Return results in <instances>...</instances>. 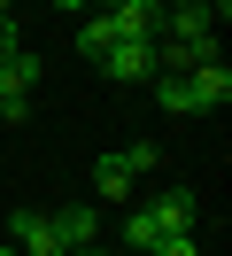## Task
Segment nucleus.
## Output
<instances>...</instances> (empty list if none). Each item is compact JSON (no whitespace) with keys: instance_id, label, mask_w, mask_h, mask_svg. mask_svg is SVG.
<instances>
[{"instance_id":"obj_6","label":"nucleus","mask_w":232,"mask_h":256,"mask_svg":"<svg viewBox=\"0 0 232 256\" xmlns=\"http://www.w3.org/2000/svg\"><path fill=\"white\" fill-rule=\"evenodd\" d=\"M186 94H194V116L225 109V101H232V70H225V62H201V70H186Z\"/></svg>"},{"instance_id":"obj_10","label":"nucleus","mask_w":232,"mask_h":256,"mask_svg":"<svg viewBox=\"0 0 232 256\" xmlns=\"http://www.w3.org/2000/svg\"><path fill=\"white\" fill-rule=\"evenodd\" d=\"M15 47H23V32H15V16H0V62H8Z\"/></svg>"},{"instance_id":"obj_2","label":"nucleus","mask_w":232,"mask_h":256,"mask_svg":"<svg viewBox=\"0 0 232 256\" xmlns=\"http://www.w3.org/2000/svg\"><path fill=\"white\" fill-rule=\"evenodd\" d=\"M31 86H39V54L15 47L8 62H0V124H23L31 116Z\"/></svg>"},{"instance_id":"obj_12","label":"nucleus","mask_w":232,"mask_h":256,"mask_svg":"<svg viewBox=\"0 0 232 256\" xmlns=\"http://www.w3.org/2000/svg\"><path fill=\"white\" fill-rule=\"evenodd\" d=\"M0 16H15V0H0Z\"/></svg>"},{"instance_id":"obj_4","label":"nucleus","mask_w":232,"mask_h":256,"mask_svg":"<svg viewBox=\"0 0 232 256\" xmlns=\"http://www.w3.org/2000/svg\"><path fill=\"white\" fill-rule=\"evenodd\" d=\"M8 233H15V240H8L15 256H70L62 233H54V210H31V202H23V210L8 218Z\"/></svg>"},{"instance_id":"obj_5","label":"nucleus","mask_w":232,"mask_h":256,"mask_svg":"<svg viewBox=\"0 0 232 256\" xmlns=\"http://www.w3.org/2000/svg\"><path fill=\"white\" fill-rule=\"evenodd\" d=\"M54 233H62V248H101V210L93 202H62L54 210Z\"/></svg>"},{"instance_id":"obj_1","label":"nucleus","mask_w":232,"mask_h":256,"mask_svg":"<svg viewBox=\"0 0 232 256\" xmlns=\"http://www.w3.org/2000/svg\"><path fill=\"white\" fill-rule=\"evenodd\" d=\"M194 218H201V202H194L186 186H170V194H155V202H139L132 218H124V240L147 256L155 240H170V233H194Z\"/></svg>"},{"instance_id":"obj_9","label":"nucleus","mask_w":232,"mask_h":256,"mask_svg":"<svg viewBox=\"0 0 232 256\" xmlns=\"http://www.w3.org/2000/svg\"><path fill=\"white\" fill-rule=\"evenodd\" d=\"M124 171H132V178H139V171H155V140H139V148H124Z\"/></svg>"},{"instance_id":"obj_8","label":"nucleus","mask_w":232,"mask_h":256,"mask_svg":"<svg viewBox=\"0 0 232 256\" xmlns=\"http://www.w3.org/2000/svg\"><path fill=\"white\" fill-rule=\"evenodd\" d=\"M147 256H201V240H194V233H170V240H155Z\"/></svg>"},{"instance_id":"obj_3","label":"nucleus","mask_w":232,"mask_h":256,"mask_svg":"<svg viewBox=\"0 0 232 256\" xmlns=\"http://www.w3.org/2000/svg\"><path fill=\"white\" fill-rule=\"evenodd\" d=\"M93 70H101V78H116V86L155 78V39H116V47H101V54H93Z\"/></svg>"},{"instance_id":"obj_15","label":"nucleus","mask_w":232,"mask_h":256,"mask_svg":"<svg viewBox=\"0 0 232 256\" xmlns=\"http://www.w3.org/2000/svg\"><path fill=\"white\" fill-rule=\"evenodd\" d=\"M155 8H170V0H155Z\"/></svg>"},{"instance_id":"obj_7","label":"nucleus","mask_w":232,"mask_h":256,"mask_svg":"<svg viewBox=\"0 0 232 256\" xmlns=\"http://www.w3.org/2000/svg\"><path fill=\"white\" fill-rule=\"evenodd\" d=\"M132 194V171H124V156H101L93 163V202H124Z\"/></svg>"},{"instance_id":"obj_11","label":"nucleus","mask_w":232,"mask_h":256,"mask_svg":"<svg viewBox=\"0 0 232 256\" xmlns=\"http://www.w3.org/2000/svg\"><path fill=\"white\" fill-rule=\"evenodd\" d=\"M54 8H93V0H54Z\"/></svg>"},{"instance_id":"obj_13","label":"nucleus","mask_w":232,"mask_h":256,"mask_svg":"<svg viewBox=\"0 0 232 256\" xmlns=\"http://www.w3.org/2000/svg\"><path fill=\"white\" fill-rule=\"evenodd\" d=\"M70 256H101V248H70Z\"/></svg>"},{"instance_id":"obj_14","label":"nucleus","mask_w":232,"mask_h":256,"mask_svg":"<svg viewBox=\"0 0 232 256\" xmlns=\"http://www.w3.org/2000/svg\"><path fill=\"white\" fill-rule=\"evenodd\" d=\"M93 8H108V0H93Z\"/></svg>"}]
</instances>
